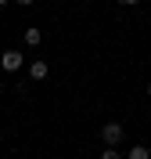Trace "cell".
Here are the masks:
<instances>
[{
  "label": "cell",
  "mask_w": 151,
  "mask_h": 159,
  "mask_svg": "<svg viewBox=\"0 0 151 159\" xmlns=\"http://www.w3.org/2000/svg\"><path fill=\"white\" fill-rule=\"evenodd\" d=\"M122 134H126V130H122V123H104V127H101V138H104V148H115V145L122 141Z\"/></svg>",
  "instance_id": "6da1fadb"
},
{
  "label": "cell",
  "mask_w": 151,
  "mask_h": 159,
  "mask_svg": "<svg viewBox=\"0 0 151 159\" xmlns=\"http://www.w3.org/2000/svg\"><path fill=\"white\" fill-rule=\"evenodd\" d=\"M22 65H25L22 51H4V54H0V69H7V72H18Z\"/></svg>",
  "instance_id": "7a4b0ae2"
},
{
  "label": "cell",
  "mask_w": 151,
  "mask_h": 159,
  "mask_svg": "<svg viewBox=\"0 0 151 159\" xmlns=\"http://www.w3.org/2000/svg\"><path fill=\"white\" fill-rule=\"evenodd\" d=\"M25 43H29V47H40V43H43V33L36 29V25H29V29H25Z\"/></svg>",
  "instance_id": "3957f363"
},
{
  "label": "cell",
  "mask_w": 151,
  "mask_h": 159,
  "mask_svg": "<svg viewBox=\"0 0 151 159\" xmlns=\"http://www.w3.org/2000/svg\"><path fill=\"white\" fill-rule=\"evenodd\" d=\"M29 76L32 80H47V61H32V65H29Z\"/></svg>",
  "instance_id": "277c9868"
},
{
  "label": "cell",
  "mask_w": 151,
  "mask_h": 159,
  "mask_svg": "<svg viewBox=\"0 0 151 159\" xmlns=\"http://www.w3.org/2000/svg\"><path fill=\"white\" fill-rule=\"evenodd\" d=\"M126 159H151V152L144 148V145H133V148L126 152Z\"/></svg>",
  "instance_id": "5b68a950"
},
{
  "label": "cell",
  "mask_w": 151,
  "mask_h": 159,
  "mask_svg": "<svg viewBox=\"0 0 151 159\" xmlns=\"http://www.w3.org/2000/svg\"><path fill=\"white\" fill-rule=\"evenodd\" d=\"M101 159H122V156H119L115 148H104V156H101Z\"/></svg>",
  "instance_id": "8992f818"
},
{
  "label": "cell",
  "mask_w": 151,
  "mask_h": 159,
  "mask_svg": "<svg viewBox=\"0 0 151 159\" xmlns=\"http://www.w3.org/2000/svg\"><path fill=\"white\" fill-rule=\"evenodd\" d=\"M122 7H137V4H141V0H119Z\"/></svg>",
  "instance_id": "52a82bcc"
},
{
  "label": "cell",
  "mask_w": 151,
  "mask_h": 159,
  "mask_svg": "<svg viewBox=\"0 0 151 159\" xmlns=\"http://www.w3.org/2000/svg\"><path fill=\"white\" fill-rule=\"evenodd\" d=\"M15 4H18V7H29V4H32V0H15Z\"/></svg>",
  "instance_id": "ba28073f"
},
{
  "label": "cell",
  "mask_w": 151,
  "mask_h": 159,
  "mask_svg": "<svg viewBox=\"0 0 151 159\" xmlns=\"http://www.w3.org/2000/svg\"><path fill=\"white\" fill-rule=\"evenodd\" d=\"M0 7H7V0H0Z\"/></svg>",
  "instance_id": "9c48e42d"
},
{
  "label": "cell",
  "mask_w": 151,
  "mask_h": 159,
  "mask_svg": "<svg viewBox=\"0 0 151 159\" xmlns=\"http://www.w3.org/2000/svg\"><path fill=\"white\" fill-rule=\"evenodd\" d=\"M148 98H151V83H148Z\"/></svg>",
  "instance_id": "30bf717a"
}]
</instances>
